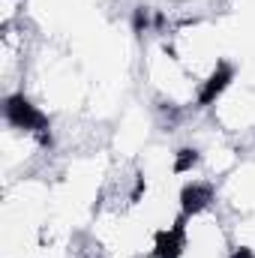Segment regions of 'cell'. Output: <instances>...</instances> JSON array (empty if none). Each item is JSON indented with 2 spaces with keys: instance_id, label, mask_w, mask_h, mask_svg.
<instances>
[{
  "instance_id": "6da1fadb",
  "label": "cell",
  "mask_w": 255,
  "mask_h": 258,
  "mask_svg": "<svg viewBox=\"0 0 255 258\" xmlns=\"http://www.w3.org/2000/svg\"><path fill=\"white\" fill-rule=\"evenodd\" d=\"M162 36L183 66L195 78V84L204 90V105L213 99V93L234 75V48L222 27V21L204 15V12H186L177 18H168L162 24Z\"/></svg>"
},
{
  "instance_id": "7a4b0ae2",
  "label": "cell",
  "mask_w": 255,
  "mask_h": 258,
  "mask_svg": "<svg viewBox=\"0 0 255 258\" xmlns=\"http://www.w3.org/2000/svg\"><path fill=\"white\" fill-rule=\"evenodd\" d=\"M144 99L168 120H183L204 111V90L171 54L162 27H141L138 33V66Z\"/></svg>"
}]
</instances>
